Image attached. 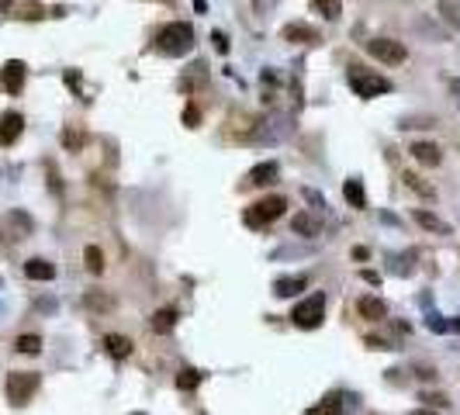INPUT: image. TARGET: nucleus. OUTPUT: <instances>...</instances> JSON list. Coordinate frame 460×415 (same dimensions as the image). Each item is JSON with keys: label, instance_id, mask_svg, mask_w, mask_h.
<instances>
[{"label": "nucleus", "instance_id": "obj_1", "mask_svg": "<svg viewBox=\"0 0 460 415\" xmlns=\"http://www.w3.org/2000/svg\"><path fill=\"white\" fill-rule=\"evenodd\" d=\"M190 49H194V28L187 21H174V24L160 28L156 52H163V56H187Z\"/></svg>", "mask_w": 460, "mask_h": 415}, {"label": "nucleus", "instance_id": "obj_34", "mask_svg": "<svg viewBox=\"0 0 460 415\" xmlns=\"http://www.w3.org/2000/svg\"><path fill=\"white\" fill-rule=\"evenodd\" d=\"M370 350H391V343H384V339H367Z\"/></svg>", "mask_w": 460, "mask_h": 415}, {"label": "nucleus", "instance_id": "obj_15", "mask_svg": "<svg viewBox=\"0 0 460 415\" xmlns=\"http://www.w3.org/2000/svg\"><path fill=\"white\" fill-rule=\"evenodd\" d=\"M24 274H28L31 281H52V277H56V267H52L49 260L35 256V260H28V263H24Z\"/></svg>", "mask_w": 460, "mask_h": 415}, {"label": "nucleus", "instance_id": "obj_10", "mask_svg": "<svg viewBox=\"0 0 460 415\" xmlns=\"http://www.w3.org/2000/svg\"><path fill=\"white\" fill-rule=\"evenodd\" d=\"M422 166H440V159H443V152H440V146L436 142H412V149H408Z\"/></svg>", "mask_w": 460, "mask_h": 415}, {"label": "nucleus", "instance_id": "obj_26", "mask_svg": "<svg viewBox=\"0 0 460 415\" xmlns=\"http://www.w3.org/2000/svg\"><path fill=\"white\" fill-rule=\"evenodd\" d=\"M14 350H17V353H28V357H35V353L42 350V339H38V336H17Z\"/></svg>", "mask_w": 460, "mask_h": 415}, {"label": "nucleus", "instance_id": "obj_8", "mask_svg": "<svg viewBox=\"0 0 460 415\" xmlns=\"http://www.w3.org/2000/svg\"><path fill=\"white\" fill-rule=\"evenodd\" d=\"M24 132V118L17 111H3L0 114V146H14Z\"/></svg>", "mask_w": 460, "mask_h": 415}, {"label": "nucleus", "instance_id": "obj_37", "mask_svg": "<svg viewBox=\"0 0 460 415\" xmlns=\"http://www.w3.org/2000/svg\"><path fill=\"white\" fill-rule=\"evenodd\" d=\"M408 415H436L433 409H415V412H408Z\"/></svg>", "mask_w": 460, "mask_h": 415}, {"label": "nucleus", "instance_id": "obj_14", "mask_svg": "<svg viewBox=\"0 0 460 415\" xmlns=\"http://www.w3.org/2000/svg\"><path fill=\"white\" fill-rule=\"evenodd\" d=\"M104 350H107V357H114V360H125V357L132 353V339H128V336H118V332H111V336H104Z\"/></svg>", "mask_w": 460, "mask_h": 415}, {"label": "nucleus", "instance_id": "obj_35", "mask_svg": "<svg viewBox=\"0 0 460 415\" xmlns=\"http://www.w3.org/2000/svg\"><path fill=\"white\" fill-rule=\"evenodd\" d=\"M364 281H367V284H381V277H377L374 270H364Z\"/></svg>", "mask_w": 460, "mask_h": 415}, {"label": "nucleus", "instance_id": "obj_12", "mask_svg": "<svg viewBox=\"0 0 460 415\" xmlns=\"http://www.w3.org/2000/svg\"><path fill=\"white\" fill-rule=\"evenodd\" d=\"M277 177H280L277 163H260V166H253V170H250L246 184H253V187H267V184H277Z\"/></svg>", "mask_w": 460, "mask_h": 415}, {"label": "nucleus", "instance_id": "obj_22", "mask_svg": "<svg viewBox=\"0 0 460 415\" xmlns=\"http://www.w3.org/2000/svg\"><path fill=\"white\" fill-rule=\"evenodd\" d=\"M308 415H343V398L329 395V398H322V405H315Z\"/></svg>", "mask_w": 460, "mask_h": 415}, {"label": "nucleus", "instance_id": "obj_33", "mask_svg": "<svg viewBox=\"0 0 460 415\" xmlns=\"http://www.w3.org/2000/svg\"><path fill=\"white\" fill-rule=\"evenodd\" d=\"M422 402H429V405H450L447 395H422Z\"/></svg>", "mask_w": 460, "mask_h": 415}, {"label": "nucleus", "instance_id": "obj_17", "mask_svg": "<svg viewBox=\"0 0 460 415\" xmlns=\"http://www.w3.org/2000/svg\"><path fill=\"white\" fill-rule=\"evenodd\" d=\"M343 194H346V201H350V208H367V198H364V184L357 180V177H350L346 184H343Z\"/></svg>", "mask_w": 460, "mask_h": 415}, {"label": "nucleus", "instance_id": "obj_29", "mask_svg": "<svg viewBox=\"0 0 460 415\" xmlns=\"http://www.w3.org/2000/svg\"><path fill=\"white\" fill-rule=\"evenodd\" d=\"M197 121H201V111H197L194 104H187L184 107V125L187 128H197Z\"/></svg>", "mask_w": 460, "mask_h": 415}, {"label": "nucleus", "instance_id": "obj_4", "mask_svg": "<svg viewBox=\"0 0 460 415\" xmlns=\"http://www.w3.org/2000/svg\"><path fill=\"white\" fill-rule=\"evenodd\" d=\"M42 377L31 374V370H17V374H7V402L10 405H28V398L38 391Z\"/></svg>", "mask_w": 460, "mask_h": 415}, {"label": "nucleus", "instance_id": "obj_30", "mask_svg": "<svg viewBox=\"0 0 460 415\" xmlns=\"http://www.w3.org/2000/svg\"><path fill=\"white\" fill-rule=\"evenodd\" d=\"M305 198H308V201H312L315 208H325V198H322L319 191H312V187H305Z\"/></svg>", "mask_w": 460, "mask_h": 415}, {"label": "nucleus", "instance_id": "obj_21", "mask_svg": "<svg viewBox=\"0 0 460 415\" xmlns=\"http://www.w3.org/2000/svg\"><path fill=\"white\" fill-rule=\"evenodd\" d=\"M312 7H315L325 21H339V14H343V0H312Z\"/></svg>", "mask_w": 460, "mask_h": 415}, {"label": "nucleus", "instance_id": "obj_6", "mask_svg": "<svg viewBox=\"0 0 460 415\" xmlns=\"http://www.w3.org/2000/svg\"><path fill=\"white\" fill-rule=\"evenodd\" d=\"M367 52L377 59V63H388V66H398L408 59V49L394 38H370L367 42Z\"/></svg>", "mask_w": 460, "mask_h": 415}, {"label": "nucleus", "instance_id": "obj_28", "mask_svg": "<svg viewBox=\"0 0 460 415\" xmlns=\"http://www.w3.org/2000/svg\"><path fill=\"white\" fill-rule=\"evenodd\" d=\"M426 325H429V329H433V332H447V329H450V322H447V318H443V315H436V311H433V315H429V318H426Z\"/></svg>", "mask_w": 460, "mask_h": 415}, {"label": "nucleus", "instance_id": "obj_20", "mask_svg": "<svg viewBox=\"0 0 460 415\" xmlns=\"http://www.w3.org/2000/svg\"><path fill=\"white\" fill-rule=\"evenodd\" d=\"M415 221H419L422 228H429V232H440V235H450V225H447L443 218H436V214H429V211H415Z\"/></svg>", "mask_w": 460, "mask_h": 415}, {"label": "nucleus", "instance_id": "obj_3", "mask_svg": "<svg viewBox=\"0 0 460 415\" xmlns=\"http://www.w3.org/2000/svg\"><path fill=\"white\" fill-rule=\"evenodd\" d=\"M284 208H287V198H280V194L260 198V201H253V205L246 208L243 221H246L250 228H263V225H270V221H277V218L284 214Z\"/></svg>", "mask_w": 460, "mask_h": 415}, {"label": "nucleus", "instance_id": "obj_40", "mask_svg": "<svg viewBox=\"0 0 460 415\" xmlns=\"http://www.w3.org/2000/svg\"><path fill=\"white\" fill-rule=\"evenodd\" d=\"M135 415H146V412H135Z\"/></svg>", "mask_w": 460, "mask_h": 415}, {"label": "nucleus", "instance_id": "obj_11", "mask_svg": "<svg viewBox=\"0 0 460 415\" xmlns=\"http://www.w3.org/2000/svg\"><path fill=\"white\" fill-rule=\"evenodd\" d=\"M308 288V277L305 274H298V277H280L274 281V295L277 298H294V295H301Z\"/></svg>", "mask_w": 460, "mask_h": 415}, {"label": "nucleus", "instance_id": "obj_23", "mask_svg": "<svg viewBox=\"0 0 460 415\" xmlns=\"http://www.w3.org/2000/svg\"><path fill=\"white\" fill-rule=\"evenodd\" d=\"M201 377H204L201 370H194V367H184V370L177 374V388H181V391H194V388L201 384Z\"/></svg>", "mask_w": 460, "mask_h": 415}, {"label": "nucleus", "instance_id": "obj_32", "mask_svg": "<svg viewBox=\"0 0 460 415\" xmlns=\"http://www.w3.org/2000/svg\"><path fill=\"white\" fill-rule=\"evenodd\" d=\"M253 7H256L260 14H267V10H274L277 7V0H253Z\"/></svg>", "mask_w": 460, "mask_h": 415}, {"label": "nucleus", "instance_id": "obj_39", "mask_svg": "<svg viewBox=\"0 0 460 415\" xmlns=\"http://www.w3.org/2000/svg\"><path fill=\"white\" fill-rule=\"evenodd\" d=\"M194 7H197V10H204V0H194Z\"/></svg>", "mask_w": 460, "mask_h": 415}, {"label": "nucleus", "instance_id": "obj_9", "mask_svg": "<svg viewBox=\"0 0 460 415\" xmlns=\"http://www.w3.org/2000/svg\"><path fill=\"white\" fill-rule=\"evenodd\" d=\"M284 42H301V45H315L319 42V31L305 21H294V24H284Z\"/></svg>", "mask_w": 460, "mask_h": 415}, {"label": "nucleus", "instance_id": "obj_13", "mask_svg": "<svg viewBox=\"0 0 460 415\" xmlns=\"http://www.w3.org/2000/svg\"><path fill=\"white\" fill-rule=\"evenodd\" d=\"M291 232H294V235H308V239H312V235H319V232H322V221H319V218H312V214H305V211H298V214H294V221H291Z\"/></svg>", "mask_w": 460, "mask_h": 415}, {"label": "nucleus", "instance_id": "obj_7", "mask_svg": "<svg viewBox=\"0 0 460 415\" xmlns=\"http://www.w3.org/2000/svg\"><path fill=\"white\" fill-rule=\"evenodd\" d=\"M24 77H28V70H24V63H21V59H7V63H3V70H0V84H3V91H7V94H21Z\"/></svg>", "mask_w": 460, "mask_h": 415}, {"label": "nucleus", "instance_id": "obj_27", "mask_svg": "<svg viewBox=\"0 0 460 415\" xmlns=\"http://www.w3.org/2000/svg\"><path fill=\"white\" fill-rule=\"evenodd\" d=\"M63 146H66V149H80V146H84V132L66 128V132H63Z\"/></svg>", "mask_w": 460, "mask_h": 415}, {"label": "nucleus", "instance_id": "obj_18", "mask_svg": "<svg viewBox=\"0 0 460 415\" xmlns=\"http://www.w3.org/2000/svg\"><path fill=\"white\" fill-rule=\"evenodd\" d=\"M149 325H153V332H170V329L177 325V311H174V308H160V311H153Z\"/></svg>", "mask_w": 460, "mask_h": 415}, {"label": "nucleus", "instance_id": "obj_36", "mask_svg": "<svg viewBox=\"0 0 460 415\" xmlns=\"http://www.w3.org/2000/svg\"><path fill=\"white\" fill-rule=\"evenodd\" d=\"M10 3H14V0H0V10H3V14H10Z\"/></svg>", "mask_w": 460, "mask_h": 415}, {"label": "nucleus", "instance_id": "obj_16", "mask_svg": "<svg viewBox=\"0 0 460 415\" xmlns=\"http://www.w3.org/2000/svg\"><path fill=\"white\" fill-rule=\"evenodd\" d=\"M357 308H360V315H364V318H370V322H381V318H384V315H388V308H384V302H381V298H360V302H357Z\"/></svg>", "mask_w": 460, "mask_h": 415}, {"label": "nucleus", "instance_id": "obj_38", "mask_svg": "<svg viewBox=\"0 0 460 415\" xmlns=\"http://www.w3.org/2000/svg\"><path fill=\"white\" fill-rule=\"evenodd\" d=\"M450 329H457V332H460V315L454 318V322H450Z\"/></svg>", "mask_w": 460, "mask_h": 415}, {"label": "nucleus", "instance_id": "obj_19", "mask_svg": "<svg viewBox=\"0 0 460 415\" xmlns=\"http://www.w3.org/2000/svg\"><path fill=\"white\" fill-rule=\"evenodd\" d=\"M401 180H405V187H408V191H415L419 198H436V191H433V187H429L419 173H408V170H405V173H401Z\"/></svg>", "mask_w": 460, "mask_h": 415}, {"label": "nucleus", "instance_id": "obj_5", "mask_svg": "<svg viewBox=\"0 0 460 415\" xmlns=\"http://www.w3.org/2000/svg\"><path fill=\"white\" fill-rule=\"evenodd\" d=\"M322 315H325V295H312L291 308V322L298 329H315V325H322Z\"/></svg>", "mask_w": 460, "mask_h": 415}, {"label": "nucleus", "instance_id": "obj_24", "mask_svg": "<svg viewBox=\"0 0 460 415\" xmlns=\"http://www.w3.org/2000/svg\"><path fill=\"white\" fill-rule=\"evenodd\" d=\"M440 14L447 24H454L460 31V0H440Z\"/></svg>", "mask_w": 460, "mask_h": 415}, {"label": "nucleus", "instance_id": "obj_25", "mask_svg": "<svg viewBox=\"0 0 460 415\" xmlns=\"http://www.w3.org/2000/svg\"><path fill=\"white\" fill-rule=\"evenodd\" d=\"M84 263H87L91 274H104V253H100L97 246H87V249H84Z\"/></svg>", "mask_w": 460, "mask_h": 415}, {"label": "nucleus", "instance_id": "obj_2", "mask_svg": "<svg viewBox=\"0 0 460 415\" xmlns=\"http://www.w3.org/2000/svg\"><path fill=\"white\" fill-rule=\"evenodd\" d=\"M346 80H350L353 94L364 97V101H370V97L391 91V80H388V77H377V73H370V70H364V66H350V70H346Z\"/></svg>", "mask_w": 460, "mask_h": 415}, {"label": "nucleus", "instance_id": "obj_31", "mask_svg": "<svg viewBox=\"0 0 460 415\" xmlns=\"http://www.w3.org/2000/svg\"><path fill=\"white\" fill-rule=\"evenodd\" d=\"M211 42H215V49H218V52H229V38H225L222 31H215V35H211Z\"/></svg>", "mask_w": 460, "mask_h": 415}]
</instances>
